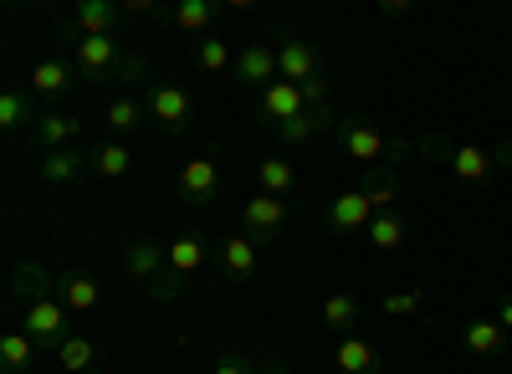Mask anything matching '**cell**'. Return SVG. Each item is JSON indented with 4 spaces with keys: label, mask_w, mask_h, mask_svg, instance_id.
<instances>
[{
    "label": "cell",
    "mask_w": 512,
    "mask_h": 374,
    "mask_svg": "<svg viewBox=\"0 0 512 374\" xmlns=\"http://www.w3.org/2000/svg\"><path fill=\"white\" fill-rule=\"evenodd\" d=\"M21 318H26L21 328H26L36 344H57V349L67 344V308L57 298H31Z\"/></svg>",
    "instance_id": "cell-1"
},
{
    "label": "cell",
    "mask_w": 512,
    "mask_h": 374,
    "mask_svg": "<svg viewBox=\"0 0 512 374\" xmlns=\"http://www.w3.org/2000/svg\"><path fill=\"white\" fill-rule=\"evenodd\" d=\"M374 216H379V211H374L369 190H344V195H333V205H328L333 231H369Z\"/></svg>",
    "instance_id": "cell-2"
},
{
    "label": "cell",
    "mask_w": 512,
    "mask_h": 374,
    "mask_svg": "<svg viewBox=\"0 0 512 374\" xmlns=\"http://www.w3.org/2000/svg\"><path fill=\"white\" fill-rule=\"evenodd\" d=\"M180 190H185V200H195V205H205L210 195L221 190V170H216V159L210 154H195L185 170H180Z\"/></svg>",
    "instance_id": "cell-3"
},
{
    "label": "cell",
    "mask_w": 512,
    "mask_h": 374,
    "mask_svg": "<svg viewBox=\"0 0 512 374\" xmlns=\"http://www.w3.org/2000/svg\"><path fill=\"white\" fill-rule=\"evenodd\" d=\"M57 303L67 313H93L103 303V287L88 272H67V277H57Z\"/></svg>",
    "instance_id": "cell-4"
},
{
    "label": "cell",
    "mask_w": 512,
    "mask_h": 374,
    "mask_svg": "<svg viewBox=\"0 0 512 374\" xmlns=\"http://www.w3.org/2000/svg\"><path fill=\"white\" fill-rule=\"evenodd\" d=\"M262 113L277 123V129H282V123H292L297 113H308V98H303V88H297V82H272V88L262 93Z\"/></svg>",
    "instance_id": "cell-5"
},
{
    "label": "cell",
    "mask_w": 512,
    "mask_h": 374,
    "mask_svg": "<svg viewBox=\"0 0 512 374\" xmlns=\"http://www.w3.org/2000/svg\"><path fill=\"white\" fill-rule=\"evenodd\" d=\"M236 82H246V88H272L277 82V52L272 47L236 52Z\"/></svg>",
    "instance_id": "cell-6"
},
{
    "label": "cell",
    "mask_w": 512,
    "mask_h": 374,
    "mask_svg": "<svg viewBox=\"0 0 512 374\" xmlns=\"http://www.w3.org/2000/svg\"><path fill=\"white\" fill-rule=\"evenodd\" d=\"M277 77L282 82H297V88L313 82L318 77V52L308 47V41H287V47L277 52Z\"/></svg>",
    "instance_id": "cell-7"
},
{
    "label": "cell",
    "mask_w": 512,
    "mask_h": 374,
    "mask_svg": "<svg viewBox=\"0 0 512 374\" xmlns=\"http://www.w3.org/2000/svg\"><path fill=\"white\" fill-rule=\"evenodd\" d=\"M282 221H287V200H282V195H251V200H246V231L277 236Z\"/></svg>",
    "instance_id": "cell-8"
},
{
    "label": "cell",
    "mask_w": 512,
    "mask_h": 374,
    "mask_svg": "<svg viewBox=\"0 0 512 374\" xmlns=\"http://www.w3.org/2000/svg\"><path fill=\"white\" fill-rule=\"evenodd\" d=\"M149 108H154L159 123L180 129V123L190 118V93L180 88V82H159V88H149Z\"/></svg>",
    "instance_id": "cell-9"
},
{
    "label": "cell",
    "mask_w": 512,
    "mask_h": 374,
    "mask_svg": "<svg viewBox=\"0 0 512 374\" xmlns=\"http://www.w3.org/2000/svg\"><path fill=\"white\" fill-rule=\"evenodd\" d=\"M344 149H349V159H359V164H374L384 149H390V139H384L374 123H349L344 129Z\"/></svg>",
    "instance_id": "cell-10"
},
{
    "label": "cell",
    "mask_w": 512,
    "mask_h": 374,
    "mask_svg": "<svg viewBox=\"0 0 512 374\" xmlns=\"http://www.w3.org/2000/svg\"><path fill=\"white\" fill-rule=\"evenodd\" d=\"M451 170H456V180H466V185H482V180L492 175V154H487L482 144H456V149H451Z\"/></svg>",
    "instance_id": "cell-11"
},
{
    "label": "cell",
    "mask_w": 512,
    "mask_h": 374,
    "mask_svg": "<svg viewBox=\"0 0 512 374\" xmlns=\"http://www.w3.org/2000/svg\"><path fill=\"white\" fill-rule=\"evenodd\" d=\"M466 349L472 354H482V359H497L502 354V344H507V328L497 323V318H477V323H466Z\"/></svg>",
    "instance_id": "cell-12"
},
{
    "label": "cell",
    "mask_w": 512,
    "mask_h": 374,
    "mask_svg": "<svg viewBox=\"0 0 512 374\" xmlns=\"http://www.w3.org/2000/svg\"><path fill=\"white\" fill-rule=\"evenodd\" d=\"M113 62H118V41H113V36H82V41H77V67H82V72L98 77V72H108Z\"/></svg>",
    "instance_id": "cell-13"
},
{
    "label": "cell",
    "mask_w": 512,
    "mask_h": 374,
    "mask_svg": "<svg viewBox=\"0 0 512 374\" xmlns=\"http://www.w3.org/2000/svg\"><path fill=\"white\" fill-rule=\"evenodd\" d=\"M164 262H169V252H159V241H149V236L128 246V277L134 282H154Z\"/></svg>",
    "instance_id": "cell-14"
},
{
    "label": "cell",
    "mask_w": 512,
    "mask_h": 374,
    "mask_svg": "<svg viewBox=\"0 0 512 374\" xmlns=\"http://www.w3.org/2000/svg\"><path fill=\"white\" fill-rule=\"evenodd\" d=\"M82 175V154L77 149H47V159H41V180L47 185H72Z\"/></svg>",
    "instance_id": "cell-15"
},
{
    "label": "cell",
    "mask_w": 512,
    "mask_h": 374,
    "mask_svg": "<svg viewBox=\"0 0 512 374\" xmlns=\"http://www.w3.org/2000/svg\"><path fill=\"white\" fill-rule=\"evenodd\" d=\"M67 82H72V67L67 62H36L31 67V93H41V98H62Z\"/></svg>",
    "instance_id": "cell-16"
},
{
    "label": "cell",
    "mask_w": 512,
    "mask_h": 374,
    "mask_svg": "<svg viewBox=\"0 0 512 374\" xmlns=\"http://www.w3.org/2000/svg\"><path fill=\"white\" fill-rule=\"evenodd\" d=\"M205 267V246L195 236H180V241H169V272L175 277H195Z\"/></svg>",
    "instance_id": "cell-17"
},
{
    "label": "cell",
    "mask_w": 512,
    "mask_h": 374,
    "mask_svg": "<svg viewBox=\"0 0 512 374\" xmlns=\"http://www.w3.org/2000/svg\"><path fill=\"white\" fill-rule=\"evenodd\" d=\"M72 26H77L82 36H108V26H113V6H108V0H82V6L72 11Z\"/></svg>",
    "instance_id": "cell-18"
},
{
    "label": "cell",
    "mask_w": 512,
    "mask_h": 374,
    "mask_svg": "<svg viewBox=\"0 0 512 374\" xmlns=\"http://www.w3.org/2000/svg\"><path fill=\"white\" fill-rule=\"evenodd\" d=\"M374 246H379V252H400V246H405V221L395 216V211H379L374 221H369V231H364Z\"/></svg>",
    "instance_id": "cell-19"
},
{
    "label": "cell",
    "mask_w": 512,
    "mask_h": 374,
    "mask_svg": "<svg viewBox=\"0 0 512 374\" xmlns=\"http://www.w3.org/2000/svg\"><path fill=\"white\" fill-rule=\"evenodd\" d=\"M333 364L344 369V374H374V349L364 339H344L333 349Z\"/></svg>",
    "instance_id": "cell-20"
},
{
    "label": "cell",
    "mask_w": 512,
    "mask_h": 374,
    "mask_svg": "<svg viewBox=\"0 0 512 374\" xmlns=\"http://www.w3.org/2000/svg\"><path fill=\"white\" fill-rule=\"evenodd\" d=\"M77 129H82L77 113H47V118H41V144H47V149H67L77 139Z\"/></svg>",
    "instance_id": "cell-21"
},
{
    "label": "cell",
    "mask_w": 512,
    "mask_h": 374,
    "mask_svg": "<svg viewBox=\"0 0 512 374\" xmlns=\"http://www.w3.org/2000/svg\"><path fill=\"white\" fill-rule=\"evenodd\" d=\"M256 180H262V195H287V190H292V180H297V170H292V164H287L282 154H272V159H262Z\"/></svg>",
    "instance_id": "cell-22"
},
{
    "label": "cell",
    "mask_w": 512,
    "mask_h": 374,
    "mask_svg": "<svg viewBox=\"0 0 512 374\" xmlns=\"http://www.w3.org/2000/svg\"><path fill=\"white\" fill-rule=\"evenodd\" d=\"M31 359H36V339L26 334V328H16V334L0 339V364L6 369H31Z\"/></svg>",
    "instance_id": "cell-23"
},
{
    "label": "cell",
    "mask_w": 512,
    "mask_h": 374,
    "mask_svg": "<svg viewBox=\"0 0 512 374\" xmlns=\"http://www.w3.org/2000/svg\"><path fill=\"white\" fill-rule=\"evenodd\" d=\"M221 262H226V277H251V272H256V246H251V236H231L226 252H221Z\"/></svg>",
    "instance_id": "cell-24"
},
{
    "label": "cell",
    "mask_w": 512,
    "mask_h": 374,
    "mask_svg": "<svg viewBox=\"0 0 512 374\" xmlns=\"http://www.w3.org/2000/svg\"><path fill=\"white\" fill-rule=\"evenodd\" d=\"M323 123H328V113L323 108H308V113H297L292 123H282V139L287 144H308V139L323 134Z\"/></svg>",
    "instance_id": "cell-25"
},
{
    "label": "cell",
    "mask_w": 512,
    "mask_h": 374,
    "mask_svg": "<svg viewBox=\"0 0 512 374\" xmlns=\"http://www.w3.org/2000/svg\"><path fill=\"white\" fill-rule=\"evenodd\" d=\"M323 323H328V328H354V323H359V298H354V293H333V298L323 303Z\"/></svg>",
    "instance_id": "cell-26"
},
{
    "label": "cell",
    "mask_w": 512,
    "mask_h": 374,
    "mask_svg": "<svg viewBox=\"0 0 512 374\" xmlns=\"http://www.w3.org/2000/svg\"><path fill=\"white\" fill-rule=\"evenodd\" d=\"M103 118H108V129H113V134H134V129H139V118H144V108H139L134 98H113Z\"/></svg>",
    "instance_id": "cell-27"
},
{
    "label": "cell",
    "mask_w": 512,
    "mask_h": 374,
    "mask_svg": "<svg viewBox=\"0 0 512 374\" xmlns=\"http://www.w3.org/2000/svg\"><path fill=\"white\" fill-rule=\"evenodd\" d=\"M210 16H216V6H210V0H180V6H175V26L180 31H205L210 26Z\"/></svg>",
    "instance_id": "cell-28"
},
{
    "label": "cell",
    "mask_w": 512,
    "mask_h": 374,
    "mask_svg": "<svg viewBox=\"0 0 512 374\" xmlns=\"http://www.w3.org/2000/svg\"><path fill=\"white\" fill-rule=\"evenodd\" d=\"M231 62H236V57H231V47H226L221 36H205V41H200V52H195V67H200V72H226Z\"/></svg>",
    "instance_id": "cell-29"
},
{
    "label": "cell",
    "mask_w": 512,
    "mask_h": 374,
    "mask_svg": "<svg viewBox=\"0 0 512 374\" xmlns=\"http://www.w3.org/2000/svg\"><path fill=\"white\" fill-rule=\"evenodd\" d=\"M57 359H62V369H72V374H82V369H93V344L88 339H67L62 349H57Z\"/></svg>",
    "instance_id": "cell-30"
},
{
    "label": "cell",
    "mask_w": 512,
    "mask_h": 374,
    "mask_svg": "<svg viewBox=\"0 0 512 374\" xmlns=\"http://www.w3.org/2000/svg\"><path fill=\"white\" fill-rule=\"evenodd\" d=\"M128 164H134V154H128L123 144H103L98 149V175L118 180V175H128Z\"/></svg>",
    "instance_id": "cell-31"
},
{
    "label": "cell",
    "mask_w": 512,
    "mask_h": 374,
    "mask_svg": "<svg viewBox=\"0 0 512 374\" xmlns=\"http://www.w3.org/2000/svg\"><path fill=\"white\" fill-rule=\"evenodd\" d=\"M21 123H26V98L6 93V98H0V129H21Z\"/></svg>",
    "instance_id": "cell-32"
},
{
    "label": "cell",
    "mask_w": 512,
    "mask_h": 374,
    "mask_svg": "<svg viewBox=\"0 0 512 374\" xmlns=\"http://www.w3.org/2000/svg\"><path fill=\"white\" fill-rule=\"evenodd\" d=\"M379 308H384V313H395V318H415V313H420V293H390Z\"/></svg>",
    "instance_id": "cell-33"
},
{
    "label": "cell",
    "mask_w": 512,
    "mask_h": 374,
    "mask_svg": "<svg viewBox=\"0 0 512 374\" xmlns=\"http://www.w3.org/2000/svg\"><path fill=\"white\" fill-rule=\"evenodd\" d=\"M369 200H374V211H390V200H395V185H374V190H369Z\"/></svg>",
    "instance_id": "cell-34"
},
{
    "label": "cell",
    "mask_w": 512,
    "mask_h": 374,
    "mask_svg": "<svg viewBox=\"0 0 512 374\" xmlns=\"http://www.w3.org/2000/svg\"><path fill=\"white\" fill-rule=\"evenodd\" d=\"M497 323H502V328H507V334H512V298H507V303L497 308Z\"/></svg>",
    "instance_id": "cell-35"
},
{
    "label": "cell",
    "mask_w": 512,
    "mask_h": 374,
    "mask_svg": "<svg viewBox=\"0 0 512 374\" xmlns=\"http://www.w3.org/2000/svg\"><path fill=\"white\" fill-rule=\"evenodd\" d=\"M210 374H246V369H241V364H231V359H226V364H216V369H210Z\"/></svg>",
    "instance_id": "cell-36"
}]
</instances>
